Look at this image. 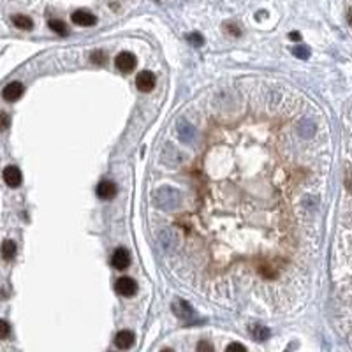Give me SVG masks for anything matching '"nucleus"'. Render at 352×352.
I'll use <instances>...</instances> for the list:
<instances>
[{"mask_svg":"<svg viewBox=\"0 0 352 352\" xmlns=\"http://www.w3.org/2000/svg\"><path fill=\"white\" fill-rule=\"evenodd\" d=\"M155 202H157V206L164 208V210H173V208L178 206L180 192L169 187L160 188L159 192L155 194Z\"/></svg>","mask_w":352,"mask_h":352,"instance_id":"1","label":"nucleus"},{"mask_svg":"<svg viewBox=\"0 0 352 352\" xmlns=\"http://www.w3.org/2000/svg\"><path fill=\"white\" fill-rule=\"evenodd\" d=\"M115 66H117L118 70H122V72H131V70L136 69L137 66V60L136 56L132 55L129 51H122L120 55L115 58Z\"/></svg>","mask_w":352,"mask_h":352,"instance_id":"2","label":"nucleus"},{"mask_svg":"<svg viewBox=\"0 0 352 352\" xmlns=\"http://www.w3.org/2000/svg\"><path fill=\"white\" fill-rule=\"evenodd\" d=\"M115 289H117L118 294L123 296V298H131V296H134L137 292V284H136V280H132V278L122 277V278H118Z\"/></svg>","mask_w":352,"mask_h":352,"instance_id":"3","label":"nucleus"},{"mask_svg":"<svg viewBox=\"0 0 352 352\" xmlns=\"http://www.w3.org/2000/svg\"><path fill=\"white\" fill-rule=\"evenodd\" d=\"M111 264L115 269H118V271H123V269H127L129 268V264H131V255H129V252H127V249H117L115 252H113L111 255Z\"/></svg>","mask_w":352,"mask_h":352,"instance_id":"4","label":"nucleus"},{"mask_svg":"<svg viewBox=\"0 0 352 352\" xmlns=\"http://www.w3.org/2000/svg\"><path fill=\"white\" fill-rule=\"evenodd\" d=\"M136 84L141 92H151L155 88V74L151 70H141L136 78Z\"/></svg>","mask_w":352,"mask_h":352,"instance_id":"5","label":"nucleus"},{"mask_svg":"<svg viewBox=\"0 0 352 352\" xmlns=\"http://www.w3.org/2000/svg\"><path fill=\"white\" fill-rule=\"evenodd\" d=\"M72 23L78 25V27H94L97 23V18L95 14H92L90 11L84 9H78L72 14Z\"/></svg>","mask_w":352,"mask_h":352,"instance_id":"6","label":"nucleus"},{"mask_svg":"<svg viewBox=\"0 0 352 352\" xmlns=\"http://www.w3.org/2000/svg\"><path fill=\"white\" fill-rule=\"evenodd\" d=\"M21 95H23V84L19 83V81H11V83L5 84V88L2 90V97H4L7 102L18 101Z\"/></svg>","mask_w":352,"mask_h":352,"instance_id":"7","label":"nucleus"},{"mask_svg":"<svg viewBox=\"0 0 352 352\" xmlns=\"http://www.w3.org/2000/svg\"><path fill=\"white\" fill-rule=\"evenodd\" d=\"M4 182L7 183V187L16 188L21 185V171L16 166H7L4 169Z\"/></svg>","mask_w":352,"mask_h":352,"instance_id":"8","label":"nucleus"},{"mask_svg":"<svg viewBox=\"0 0 352 352\" xmlns=\"http://www.w3.org/2000/svg\"><path fill=\"white\" fill-rule=\"evenodd\" d=\"M95 194H97V197H101V199H113L115 194H117V185H115L111 180H102V182L95 187Z\"/></svg>","mask_w":352,"mask_h":352,"instance_id":"9","label":"nucleus"},{"mask_svg":"<svg viewBox=\"0 0 352 352\" xmlns=\"http://www.w3.org/2000/svg\"><path fill=\"white\" fill-rule=\"evenodd\" d=\"M115 345H117L118 349H122V351L131 349L132 345H134V333H132V331H127V329L118 331L117 338H115Z\"/></svg>","mask_w":352,"mask_h":352,"instance_id":"10","label":"nucleus"},{"mask_svg":"<svg viewBox=\"0 0 352 352\" xmlns=\"http://www.w3.org/2000/svg\"><path fill=\"white\" fill-rule=\"evenodd\" d=\"M173 310H174V314L178 315L180 319H183V320H188V319H192V317H194L192 306L188 305L187 301H183V300L174 301Z\"/></svg>","mask_w":352,"mask_h":352,"instance_id":"11","label":"nucleus"},{"mask_svg":"<svg viewBox=\"0 0 352 352\" xmlns=\"http://www.w3.org/2000/svg\"><path fill=\"white\" fill-rule=\"evenodd\" d=\"M249 333L252 338H255L257 342H264V340H268L269 338V329L266 328V326H263V324H252L249 328Z\"/></svg>","mask_w":352,"mask_h":352,"instance_id":"12","label":"nucleus"},{"mask_svg":"<svg viewBox=\"0 0 352 352\" xmlns=\"http://www.w3.org/2000/svg\"><path fill=\"white\" fill-rule=\"evenodd\" d=\"M13 23L19 28V30H32L34 28V21L25 14H14L13 16Z\"/></svg>","mask_w":352,"mask_h":352,"instance_id":"13","label":"nucleus"},{"mask_svg":"<svg viewBox=\"0 0 352 352\" xmlns=\"http://www.w3.org/2000/svg\"><path fill=\"white\" fill-rule=\"evenodd\" d=\"M2 257L4 261H13L14 255H16V243H14L13 239H5L4 243H2Z\"/></svg>","mask_w":352,"mask_h":352,"instance_id":"14","label":"nucleus"},{"mask_svg":"<svg viewBox=\"0 0 352 352\" xmlns=\"http://www.w3.org/2000/svg\"><path fill=\"white\" fill-rule=\"evenodd\" d=\"M180 136L183 137V141H190L192 139V136H194V127L190 125V123H187V122H182L180 123Z\"/></svg>","mask_w":352,"mask_h":352,"instance_id":"15","label":"nucleus"},{"mask_svg":"<svg viewBox=\"0 0 352 352\" xmlns=\"http://www.w3.org/2000/svg\"><path fill=\"white\" fill-rule=\"evenodd\" d=\"M50 28H51L53 32L58 34V35H67V27L64 21H60V19H50Z\"/></svg>","mask_w":352,"mask_h":352,"instance_id":"16","label":"nucleus"},{"mask_svg":"<svg viewBox=\"0 0 352 352\" xmlns=\"http://www.w3.org/2000/svg\"><path fill=\"white\" fill-rule=\"evenodd\" d=\"M292 55L305 60V58H308V56H310V50L306 46H303V44H298V46L292 50Z\"/></svg>","mask_w":352,"mask_h":352,"instance_id":"17","label":"nucleus"},{"mask_svg":"<svg viewBox=\"0 0 352 352\" xmlns=\"http://www.w3.org/2000/svg\"><path fill=\"white\" fill-rule=\"evenodd\" d=\"M187 41L190 42L192 46H202V44H204V37H202L201 34H197V32L188 34V35H187Z\"/></svg>","mask_w":352,"mask_h":352,"instance_id":"18","label":"nucleus"},{"mask_svg":"<svg viewBox=\"0 0 352 352\" xmlns=\"http://www.w3.org/2000/svg\"><path fill=\"white\" fill-rule=\"evenodd\" d=\"M9 125H11L9 115H7L5 111H0V132L7 131V129H9Z\"/></svg>","mask_w":352,"mask_h":352,"instance_id":"19","label":"nucleus"},{"mask_svg":"<svg viewBox=\"0 0 352 352\" xmlns=\"http://www.w3.org/2000/svg\"><path fill=\"white\" fill-rule=\"evenodd\" d=\"M9 335H11V326L5 320L0 319V340H5Z\"/></svg>","mask_w":352,"mask_h":352,"instance_id":"20","label":"nucleus"},{"mask_svg":"<svg viewBox=\"0 0 352 352\" xmlns=\"http://www.w3.org/2000/svg\"><path fill=\"white\" fill-rule=\"evenodd\" d=\"M92 62L94 64H104L106 62V55L102 51H94L92 53Z\"/></svg>","mask_w":352,"mask_h":352,"instance_id":"21","label":"nucleus"},{"mask_svg":"<svg viewBox=\"0 0 352 352\" xmlns=\"http://www.w3.org/2000/svg\"><path fill=\"white\" fill-rule=\"evenodd\" d=\"M227 349L229 351H247V347L241 345V343H231V345H227Z\"/></svg>","mask_w":352,"mask_h":352,"instance_id":"22","label":"nucleus"},{"mask_svg":"<svg viewBox=\"0 0 352 352\" xmlns=\"http://www.w3.org/2000/svg\"><path fill=\"white\" fill-rule=\"evenodd\" d=\"M197 351H213V347H211L210 343L201 342V343H197Z\"/></svg>","mask_w":352,"mask_h":352,"instance_id":"23","label":"nucleus"},{"mask_svg":"<svg viewBox=\"0 0 352 352\" xmlns=\"http://www.w3.org/2000/svg\"><path fill=\"white\" fill-rule=\"evenodd\" d=\"M289 39H292V41H300L301 35L298 32H291V34H289Z\"/></svg>","mask_w":352,"mask_h":352,"instance_id":"24","label":"nucleus"},{"mask_svg":"<svg viewBox=\"0 0 352 352\" xmlns=\"http://www.w3.org/2000/svg\"><path fill=\"white\" fill-rule=\"evenodd\" d=\"M229 27V32L235 34V35H239V30H236V27H233V25H227Z\"/></svg>","mask_w":352,"mask_h":352,"instance_id":"25","label":"nucleus"}]
</instances>
